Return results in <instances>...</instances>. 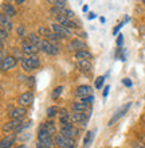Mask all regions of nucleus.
I'll list each match as a JSON object with an SVG mask.
<instances>
[{
    "label": "nucleus",
    "instance_id": "f257e3e1",
    "mask_svg": "<svg viewBox=\"0 0 145 148\" xmlns=\"http://www.w3.org/2000/svg\"><path fill=\"white\" fill-rule=\"evenodd\" d=\"M20 65H22L24 71H32L40 66V61L35 55L34 57H23V59L20 61Z\"/></svg>",
    "mask_w": 145,
    "mask_h": 148
},
{
    "label": "nucleus",
    "instance_id": "f03ea898",
    "mask_svg": "<svg viewBox=\"0 0 145 148\" xmlns=\"http://www.w3.org/2000/svg\"><path fill=\"white\" fill-rule=\"evenodd\" d=\"M40 51H43L47 55H57L61 51V47L58 46V43H51L50 40L44 39V40H42V45H40Z\"/></svg>",
    "mask_w": 145,
    "mask_h": 148
},
{
    "label": "nucleus",
    "instance_id": "7ed1b4c3",
    "mask_svg": "<svg viewBox=\"0 0 145 148\" xmlns=\"http://www.w3.org/2000/svg\"><path fill=\"white\" fill-rule=\"evenodd\" d=\"M54 141L59 148H75V141L73 140V139L65 137L63 135H61V133H59V135H55Z\"/></svg>",
    "mask_w": 145,
    "mask_h": 148
},
{
    "label": "nucleus",
    "instance_id": "20e7f679",
    "mask_svg": "<svg viewBox=\"0 0 145 148\" xmlns=\"http://www.w3.org/2000/svg\"><path fill=\"white\" fill-rule=\"evenodd\" d=\"M38 141H39L40 144H43L44 147H47V148H51L55 144L52 136H51L50 133L46 132V131H42V129L38 131Z\"/></svg>",
    "mask_w": 145,
    "mask_h": 148
},
{
    "label": "nucleus",
    "instance_id": "39448f33",
    "mask_svg": "<svg viewBox=\"0 0 145 148\" xmlns=\"http://www.w3.org/2000/svg\"><path fill=\"white\" fill-rule=\"evenodd\" d=\"M61 135H63L65 137H69V139H73V137L78 136V131L74 128L73 123L61 124Z\"/></svg>",
    "mask_w": 145,
    "mask_h": 148
},
{
    "label": "nucleus",
    "instance_id": "423d86ee",
    "mask_svg": "<svg viewBox=\"0 0 145 148\" xmlns=\"http://www.w3.org/2000/svg\"><path fill=\"white\" fill-rule=\"evenodd\" d=\"M130 106H132V102H128L126 105H122L121 108H120V109L117 110V112L114 113L113 116H112V119L109 120V125H110V127H112L113 124H116V123H117V121L120 120V119H121L122 116H125L126 112H128V110L130 109Z\"/></svg>",
    "mask_w": 145,
    "mask_h": 148
},
{
    "label": "nucleus",
    "instance_id": "0eeeda50",
    "mask_svg": "<svg viewBox=\"0 0 145 148\" xmlns=\"http://www.w3.org/2000/svg\"><path fill=\"white\" fill-rule=\"evenodd\" d=\"M20 51H22L24 55H27V57H34V55L39 51V49H38L36 46H34V45H31L28 40H24V42L22 43Z\"/></svg>",
    "mask_w": 145,
    "mask_h": 148
},
{
    "label": "nucleus",
    "instance_id": "6e6552de",
    "mask_svg": "<svg viewBox=\"0 0 145 148\" xmlns=\"http://www.w3.org/2000/svg\"><path fill=\"white\" fill-rule=\"evenodd\" d=\"M32 101H34V93L32 92H24L23 94H20V97L18 98V104H19L22 108H24V106H30L32 104Z\"/></svg>",
    "mask_w": 145,
    "mask_h": 148
},
{
    "label": "nucleus",
    "instance_id": "1a4fd4ad",
    "mask_svg": "<svg viewBox=\"0 0 145 148\" xmlns=\"http://www.w3.org/2000/svg\"><path fill=\"white\" fill-rule=\"evenodd\" d=\"M75 96L79 98H85L89 96H93V88L89 85H81L75 90Z\"/></svg>",
    "mask_w": 145,
    "mask_h": 148
},
{
    "label": "nucleus",
    "instance_id": "9d476101",
    "mask_svg": "<svg viewBox=\"0 0 145 148\" xmlns=\"http://www.w3.org/2000/svg\"><path fill=\"white\" fill-rule=\"evenodd\" d=\"M57 22H58V24L69 28V30H74V28L78 27L75 22H73L71 19H67L66 16H63V15H57Z\"/></svg>",
    "mask_w": 145,
    "mask_h": 148
},
{
    "label": "nucleus",
    "instance_id": "9b49d317",
    "mask_svg": "<svg viewBox=\"0 0 145 148\" xmlns=\"http://www.w3.org/2000/svg\"><path fill=\"white\" fill-rule=\"evenodd\" d=\"M16 137L18 135L16 133H12V135H7L5 137L1 139V143H0V148H12L15 147V141H16Z\"/></svg>",
    "mask_w": 145,
    "mask_h": 148
},
{
    "label": "nucleus",
    "instance_id": "f8f14e48",
    "mask_svg": "<svg viewBox=\"0 0 145 148\" xmlns=\"http://www.w3.org/2000/svg\"><path fill=\"white\" fill-rule=\"evenodd\" d=\"M1 70L3 71H7V70H11L14 67L16 66V58H14V55H7V58L1 61Z\"/></svg>",
    "mask_w": 145,
    "mask_h": 148
},
{
    "label": "nucleus",
    "instance_id": "ddd939ff",
    "mask_svg": "<svg viewBox=\"0 0 145 148\" xmlns=\"http://www.w3.org/2000/svg\"><path fill=\"white\" fill-rule=\"evenodd\" d=\"M89 116H86L85 113H71V123L73 124H82L83 127H86Z\"/></svg>",
    "mask_w": 145,
    "mask_h": 148
},
{
    "label": "nucleus",
    "instance_id": "4468645a",
    "mask_svg": "<svg viewBox=\"0 0 145 148\" xmlns=\"http://www.w3.org/2000/svg\"><path fill=\"white\" fill-rule=\"evenodd\" d=\"M51 28H52V32L62 35L63 38H66V36H71V30H69V28H66V27H63V26H61V24H58V23L51 24Z\"/></svg>",
    "mask_w": 145,
    "mask_h": 148
},
{
    "label": "nucleus",
    "instance_id": "2eb2a0df",
    "mask_svg": "<svg viewBox=\"0 0 145 148\" xmlns=\"http://www.w3.org/2000/svg\"><path fill=\"white\" fill-rule=\"evenodd\" d=\"M85 47H86V43L83 42V40H81V39H73L69 43V50L75 51V53H78L81 50H85Z\"/></svg>",
    "mask_w": 145,
    "mask_h": 148
},
{
    "label": "nucleus",
    "instance_id": "dca6fc26",
    "mask_svg": "<svg viewBox=\"0 0 145 148\" xmlns=\"http://www.w3.org/2000/svg\"><path fill=\"white\" fill-rule=\"evenodd\" d=\"M26 114H27L26 108H15V109H12V112H10V117L12 120H23Z\"/></svg>",
    "mask_w": 145,
    "mask_h": 148
},
{
    "label": "nucleus",
    "instance_id": "f3484780",
    "mask_svg": "<svg viewBox=\"0 0 145 148\" xmlns=\"http://www.w3.org/2000/svg\"><path fill=\"white\" fill-rule=\"evenodd\" d=\"M23 121L22 120H11L10 123H7V124H4L3 127H1V129H3V132H12V131H16V129L19 128V125L22 124Z\"/></svg>",
    "mask_w": 145,
    "mask_h": 148
},
{
    "label": "nucleus",
    "instance_id": "a211bd4d",
    "mask_svg": "<svg viewBox=\"0 0 145 148\" xmlns=\"http://www.w3.org/2000/svg\"><path fill=\"white\" fill-rule=\"evenodd\" d=\"M39 129H42V131H46L47 133H50L51 136H54L55 132H57V128H55L54 121H51V120H47L46 123H43V124H40Z\"/></svg>",
    "mask_w": 145,
    "mask_h": 148
},
{
    "label": "nucleus",
    "instance_id": "6ab92c4d",
    "mask_svg": "<svg viewBox=\"0 0 145 148\" xmlns=\"http://www.w3.org/2000/svg\"><path fill=\"white\" fill-rule=\"evenodd\" d=\"M91 106H89V105H86V104H83V102H81V101H78V102H74L73 105H71V110L74 113H85V112H87V110L90 109Z\"/></svg>",
    "mask_w": 145,
    "mask_h": 148
},
{
    "label": "nucleus",
    "instance_id": "aec40b11",
    "mask_svg": "<svg viewBox=\"0 0 145 148\" xmlns=\"http://www.w3.org/2000/svg\"><path fill=\"white\" fill-rule=\"evenodd\" d=\"M75 58L78 59V61H91L93 55H91L90 51L81 50V51H78V53H75Z\"/></svg>",
    "mask_w": 145,
    "mask_h": 148
},
{
    "label": "nucleus",
    "instance_id": "412c9836",
    "mask_svg": "<svg viewBox=\"0 0 145 148\" xmlns=\"http://www.w3.org/2000/svg\"><path fill=\"white\" fill-rule=\"evenodd\" d=\"M0 23H1V28L7 30V31H10L12 28L11 20H10V18H8L5 14H1V15H0Z\"/></svg>",
    "mask_w": 145,
    "mask_h": 148
},
{
    "label": "nucleus",
    "instance_id": "4be33fe9",
    "mask_svg": "<svg viewBox=\"0 0 145 148\" xmlns=\"http://www.w3.org/2000/svg\"><path fill=\"white\" fill-rule=\"evenodd\" d=\"M78 66L81 69V71H83V73H86V74L90 73L91 69H93L90 61H78Z\"/></svg>",
    "mask_w": 145,
    "mask_h": 148
},
{
    "label": "nucleus",
    "instance_id": "5701e85b",
    "mask_svg": "<svg viewBox=\"0 0 145 148\" xmlns=\"http://www.w3.org/2000/svg\"><path fill=\"white\" fill-rule=\"evenodd\" d=\"M27 40H28L30 43H31V45L36 46V47H38V49L40 50V45H42V40H40L39 35H36V34H28Z\"/></svg>",
    "mask_w": 145,
    "mask_h": 148
},
{
    "label": "nucleus",
    "instance_id": "b1692460",
    "mask_svg": "<svg viewBox=\"0 0 145 148\" xmlns=\"http://www.w3.org/2000/svg\"><path fill=\"white\" fill-rule=\"evenodd\" d=\"M3 8H4V14L8 16V18H14L16 15V10L14 8L12 4H3Z\"/></svg>",
    "mask_w": 145,
    "mask_h": 148
},
{
    "label": "nucleus",
    "instance_id": "393cba45",
    "mask_svg": "<svg viewBox=\"0 0 145 148\" xmlns=\"http://www.w3.org/2000/svg\"><path fill=\"white\" fill-rule=\"evenodd\" d=\"M93 139H94V132H91V131L86 132V135L83 137V147H89L91 144Z\"/></svg>",
    "mask_w": 145,
    "mask_h": 148
},
{
    "label": "nucleus",
    "instance_id": "a878e982",
    "mask_svg": "<svg viewBox=\"0 0 145 148\" xmlns=\"http://www.w3.org/2000/svg\"><path fill=\"white\" fill-rule=\"evenodd\" d=\"M30 127H31V121H23V123L19 125V128L15 131V133H16V135H20V133H23L24 131H26V129H28Z\"/></svg>",
    "mask_w": 145,
    "mask_h": 148
},
{
    "label": "nucleus",
    "instance_id": "bb28decb",
    "mask_svg": "<svg viewBox=\"0 0 145 148\" xmlns=\"http://www.w3.org/2000/svg\"><path fill=\"white\" fill-rule=\"evenodd\" d=\"M59 110H61V109H59L58 106H48L47 110H46V113H47V117H48V119H52L54 116H57V114H58Z\"/></svg>",
    "mask_w": 145,
    "mask_h": 148
},
{
    "label": "nucleus",
    "instance_id": "cd10ccee",
    "mask_svg": "<svg viewBox=\"0 0 145 148\" xmlns=\"http://www.w3.org/2000/svg\"><path fill=\"white\" fill-rule=\"evenodd\" d=\"M52 34V31H50L48 28L46 27H39V35L40 36H44V38L48 40V38H50V35Z\"/></svg>",
    "mask_w": 145,
    "mask_h": 148
},
{
    "label": "nucleus",
    "instance_id": "c85d7f7f",
    "mask_svg": "<svg viewBox=\"0 0 145 148\" xmlns=\"http://www.w3.org/2000/svg\"><path fill=\"white\" fill-rule=\"evenodd\" d=\"M62 92H63V86H57L54 89V92H52V94H51V97L54 98V100H58V98L61 97Z\"/></svg>",
    "mask_w": 145,
    "mask_h": 148
},
{
    "label": "nucleus",
    "instance_id": "c756f323",
    "mask_svg": "<svg viewBox=\"0 0 145 148\" xmlns=\"http://www.w3.org/2000/svg\"><path fill=\"white\" fill-rule=\"evenodd\" d=\"M59 15L66 16L67 19H73V18H74V12L71 11V10H65V8H62V10H61V14H59Z\"/></svg>",
    "mask_w": 145,
    "mask_h": 148
},
{
    "label": "nucleus",
    "instance_id": "7c9ffc66",
    "mask_svg": "<svg viewBox=\"0 0 145 148\" xmlns=\"http://www.w3.org/2000/svg\"><path fill=\"white\" fill-rule=\"evenodd\" d=\"M103 81H105V77H103V75H99V77H97V79H95V82H94L95 89H101L102 86H103Z\"/></svg>",
    "mask_w": 145,
    "mask_h": 148
},
{
    "label": "nucleus",
    "instance_id": "2f4dec72",
    "mask_svg": "<svg viewBox=\"0 0 145 148\" xmlns=\"http://www.w3.org/2000/svg\"><path fill=\"white\" fill-rule=\"evenodd\" d=\"M81 102L86 104V105L91 106L93 102H94V96H89V97H85V98H81Z\"/></svg>",
    "mask_w": 145,
    "mask_h": 148
},
{
    "label": "nucleus",
    "instance_id": "473e14b6",
    "mask_svg": "<svg viewBox=\"0 0 145 148\" xmlns=\"http://www.w3.org/2000/svg\"><path fill=\"white\" fill-rule=\"evenodd\" d=\"M12 53H14V58H18V59H20V61L23 59V57H22V54H20V51L18 50V49H14Z\"/></svg>",
    "mask_w": 145,
    "mask_h": 148
},
{
    "label": "nucleus",
    "instance_id": "72a5a7b5",
    "mask_svg": "<svg viewBox=\"0 0 145 148\" xmlns=\"http://www.w3.org/2000/svg\"><path fill=\"white\" fill-rule=\"evenodd\" d=\"M7 36H8V31L4 30V28H1V30H0V38H1V40H4Z\"/></svg>",
    "mask_w": 145,
    "mask_h": 148
},
{
    "label": "nucleus",
    "instance_id": "f704fd0d",
    "mask_svg": "<svg viewBox=\"0 0 145 148\" xmlns=\"http://www.w3.org/2000/svg\"><path fill=\"white\" fill-rule=\"evenodd\" d=\"M16 32H18V35H19V36H24V27H23V26H18Z\"/></svg>",
    "mask_w": 145,
    "mask_h": 148
},
{
    "label": "nucleus",
    "instance_id": "c9c22d12",
    "mask_svg": "<svg viewBox=\"0 0 145 148\" xmlns=\"http://www.w3.org/2000/svg\"><path fill=\"white\" fill-rule=\"evenodd\" d=\"M122 84H124L126 88H130V86H132V81H130L129 78H125V79H122Z\"/></svg>",
    "mask_w": 145,
    "mask_h": 148
},
{
    "label": "nucleus",
    "instance_id": "e433bc0d",
    "mask_svg": "<svg viewBox=\"0 0 145 148\" xmlns=\"http://www.w3.org/2000/svg\"><path fill=\"white\" fill-rule=\"evenodd\" d=\"M109 90H110V86H109V85H106V86H105V89H103V93H102L103 98L108 97V94H109Z\"/></svg>",
    "mask_w": 145,
    "mask_h": 148
},
{
    "label": "nucleus",
    "instance_id": "4c0bfd02",
    "mask_svg": "<svg viewBox=\"0 0 145 148\" xmlns=\"http://www.w3.org/2000/svg\"><path fill=\"white\" fill-rule=\"evenodd\" d=\"M122 42H124V35L120 34V35H118V39H117V46H122Z\"/></svg>",
    "mask_w": 145,
    "mask_h": 148
},
{
    "label": "nucleus",
    "instance_id": "58836bf2",
    "mask_svg": "<svg viewBox=\"0 0 145 148\" xmlns=\"http://www.w3.org/2000/svg\"><path fill=\"white\" fill-rule=\"evenodd\" d=\"M122 26H124V23H121V24H118L117 27L114 28V30H113V34H114V35H116V34H117V32H118V31H120V30H121V27H122Z\"/></svg>",
    "mask_w": 145,
    "mask_h": 148
},
{
    "label": "nucleus",
    "instance_id": "ea45409f",
    "mask_svg": "<svg viewBox=\"0 0 145 148\" xmlns=\"http://www.w3.org/2000/svg\"><path fill=\"white\" fill-rule=\"evenodd\" d=\"M54 4L55 5H57V7H63V5H65V4H66V1H54Z\"/></svg>",
    "mask_w": 145,
    "mask_h": 148
},
{
    "label": "nucleus",
    "instance_id": "a19ab883",
    "mask_svg": "<svg viewBox=\"0 0 145 148\" xmlns=\"http://www.w3.org/2000/svg\"><path fill=\"white\" fill-rule=\"evenodd\" d=\"M95 18H97V15H95L94 12H90V14H89V16H87V19H89V20H93V19H95Z\"/></svg>",
    "mask_w": 145,
    "mask_h": 148
},
{
    "label": "nucleus",
    "instance_id": "79ce46f5",
    "mask_svg": "<svg viewBox=\"0 0 145 148\" xmlns=\"http://www.w3.org/2000/svg\"><path fill=\"white\" fill-rule=\"evenodd\" d=\"M28 81H27V84H30V85H34V79H35V78L34 77H30V78H27Z\"/></svg>",
    "mask_w": 145,
    "mask_h": 148
},
{
    "label": "nucleus",
    "instance_id": "37998d69",
    "mask_svg": "<svg viewBox=\"0 0 145 148\" xmlns=\"http://www.w3.org/2000/svg\"><path fill=\"white\" fill-rule=\"evenodd\" d=\"M134 147H136V148H145V145L141 144V143H136V144H134Z\"/></svg>",
    "mask_w": 145,
    "mask_h": 148
},
{
    "label": "nucleus",
    "instance_id": "c03bdc74",
    "mask_svg": "<svg viewBox=\"0 0 145 148\" xmlns=\"http://www.w3.org/2000/svg\"><path fill=\"white\" fill-rule=\"evenodd\" d=\"M35 148H47V147H44L43 144H40L39 141H38V143H36V145H35Z\"/></svg>",
    "mask_w": 145,
    "mask_h": 148
},
{
    "label": "nucleus",
    "instance_id": "a18cd8bd",
    "mask_svg": "<svg viewBox=\"0 0 145 148\" xmlns=\"http://www.w3.org/2000/svg\"><path fill=\"white\" fill-rule=\"evenodd\" d=\"M16 4H24V0H16Z\"/></svg>",
    "mask_w": 145,
    "mask_h": 148
},
{
    "label": "nucleus",
    "instance_id": "49530a36",
    "mask_svg": "<svg viewBox=\"0 0 145 148\" xmlns=\"http://www.w3.org/2000/svg\"><path fill=\"white\" fill-rule=\"evenodd\" d=\"M0 46H1V50H3L4 47H5V45H4V40H1V42H0Z\"/></svg>",
    "mask_w": 145,
    "mask_h": 148
},
{
    "label": "nucleus",
    "instance_id": "de8ad7c7",
    "mask_svg": "<svg viewBox=\"0 0 145 148\" xmlns=\"http://www.w3.org/2000/svg\"><path fill=\"white\" fill-rule=\"evenodd\" d=\"M99 20H101V23H105V22H106L105 18H99Z\"/></svg>",
    "mask_w": 145,
    "mask_h": 148
},
{
    "label": "nucleus",
    "instance_id": "09e8293b",
    "mask_svg": "<svg viewBox=\"0 0 145 148\" xmlns=\"http://www.w3.org/2000/svg\"><path fill=\"white\" fill-rule=\"evenodd\" d=\"M12 148H23V144H20V145H15V147H12Z\"/></svg>",
    "mask_w": 145,
    "mask_h": 148
},
{
    "label": "nucleus",
    "instance_id": "8fccbe9b",
    "mask_svg": "<svg viewBox=\"0 0 145 148\" xmlns=\"http://www.w3.org/2000/svg\"><path fill=\"white\" fill-rule=\"evenodd\" d=\"M87 10H89V7H87V5H85V7H83V11L87 12Z\"/></svg>",
    "mask_w": 145,
    "mask_h": 148
},
{
    "label": "nucleus",
    "instance_id": "3c124183",
    "mask_svg": "<svg viewBox=\"0 0 145 148\" xmlns=\"http://www.w3.org/2000/svg\"><path fill=\"white\" fill-rule=\"evenodd\" d=\"M23 148H28V147H27V145H26V144H23Z\"/></svg>",
    "mask_w": 145,
    "mask_h": 148
},
{
    "label": "nucleus",
    "instance_id": "603ef678",
    "mask_svg": "<svg viewBox=\"0 0 145 148\" xmlns=\"http://www.w3.org/2000/svg\"><path fill=\"white\" fill-rule=\"evenodd\" d=\"M57 148H59V147H57Z\"/></svg>",
    "mask_w": 145,
    "mask_h": 148
}]
</instances>
